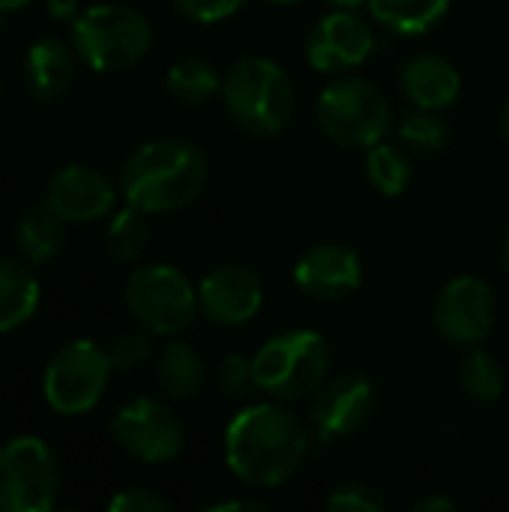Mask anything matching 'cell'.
Instances as JSON below:
<instances>
[{
	"label": "cell",
	"mask_w": 509,
	"mask_h": 512,
	"mask_svg": "<svg viewBox=\"0 0 509 512\" xmlns=\"http://www.w3.org/2000/svg\"><path fill=\"white\" fill-rule=\"evenodd\" d=\"M312 450V423L285 402H261L237 411L225 426V465L249 489H279L306 462Z\"/></svg>",
	"instance_id": "6da1fadb"
},
{
	"label": "cell",
	"mask_w": 509,
	"mask_h": 512,
	"mask_svg": "<svg viewBox=\"0 0 509 512\" xmlns=\"http://www.w3.org/2000/svg\"><path fill=\"white\" fill-rule=\"evenodd\" d=\"M210 177L207 156L186 138H159L135 147L120 165L126 204L147 216H168L198 201Z\"/></svg>",
	"instance_id": "7a4b0ae2"
},
{
	"label": "cell",
	"mask_w": 509,
	"mask_h": 512,
	"mask_svg": "<svg viewBox=\"0 0 509 512\" xmlns=\"http://www.w3.org/2000/svg\"><path fill=\"white\" fill-rule=\"evenodd\" d=\"M222 102L246 135L273 138L294 120L297 87L276 60L240 57L222 75Z\"/></svg>",
	"instance_id": "3957f363"
},
{
	"label": "cell",
	"mask_w": 509,
	"mask_h": 512,
	"mask_svg": "<svg viewBox=\"0 0 509 512\" xmlns=\"http://www.w3.org/2000/svg\"><path fill=\"white\" fill-rule=\"evenodd\" d=\"M330 345L315 330H285L252 354L255 390L273 402H303L330 378Z\"/></svg>",
	"instance_id": "277c9868"
},
{
	"label": "cell",
	"mask_w": 509,
	"mask_h": 512,
	"mask_svg": "<svg viewBox=\"0 0 509 512\" xmlns=\"http://www.w3.org/2000/svg\"><path fill=\"white\" fill-rule=\"evenodd\" d=\"M321 132L348 150H369L393 129V105L384 87L369 78L342 75L330 81L315 105Z\"/></svg>",
	"instance_id": "5b68a950"
},
{
	"label": "cell",
	"mask_w": 509,
	"mask_h": 512,
	"mask_svg": "<svg viewBox=\"0 0 509 512\" xmlns=\"http://www.w3.org/2000/svg\"><path fill=\"white\" fill-rule=\"evenodd\" d=\"M150 45V21L126 3L87 6L72 24V48L96 72H123L141 63Z\"/></svg>",
	"instance_id": "8992f818"
},
{
	"label": "cell",
	"mask_w": 509,
	"mask_h": 512,
	"mask_svg": "<svg viewBox=\"0 0 509 512\" xmlns=\"http://www.w3.org/2000/svg\"><path fill=\"white\" fill-rule=\"evenodd\" d=\"M123 303L138 327L153 336L183 333L198 312V291L171 264H147L129 273Z\"/></svg>",
	"instance_id": "52a82bcc"
},
{
	"label": "cell",
	"mask_w": 509,
	"mask_h": 512,
	"mask_svg": "<svg viewBox=\"0 0 509 512\" xmlns=\"http://www.w3.org/2000/svg\"><path fill=\"white\" fill-rule=\"evenodd\" d=\"M114 366L108 360V351L96 342L78 339L63 345L45 366L42 375V393L51 411L63 417L87 414L99 405L105 396L108 378Z\"/></svg>",
	"instance_id": "ba28073f"
},
{
	"label": "cell",
	"mask_w": 509,
	"mask_h": 512,
	"mask_svg": "<svg viewBox=\"0 0 509 512\" xmlns=\"http://www.w3.org/2000/svg\"><path fill=\"white\" fill-rule=\"evenodd\" d=\"M60 492V468L42 438L21 435L0 447V512H48Z\"/></svg>",
	"instance_id": "9c48e42d"
},
{
	"label": "cell",
	"mask_w": 509,
	"mask_h": 512,
	"mask_svg": "<svg viewBox=\"0 0 509 512\" xmlns=\"http://www.w3.org/2000/svg\"><path fill=\"white\" fill-rule=\"evenodd\" d=\"M114 441L144 465H168L180 456L186 432L180 417L159 399L138 396L111 420Z\"/></svg>",
	"instance_id": "30bf717a"
},
{
	"label": "cell",
	"mask_w": 509,
	"mask_h": 512,
	"mask_svg": "<svg viewBox=\"0 0 509 512\" xmlns=\"http://www.w3.org/2000/svg\"><path fill=\"white\" fill-rule=\"evenodd\" d=\"M435 330L444 342L474 348L486 342L498 321V297L480 276H456L435 297Z\"/></svg>",
	"instance_id": "8fae6325"
},
{
	"label": "cell",
	"mask_w": 509,
	"mask_h": 512,
	"mask_svg": "<svg viewBox=\"0 0 509 512\" xmlns=\"http://www.w3.org/2000/svg\"><path fill=\"white\" fill-rule=\"evenodd\" d=\"M375 405H378L375 384L363 375L345 372V375L327 378L318 387L309 405V423L321 441L351 438L369 426Z\"/></svg>",
	"instance_id": "7c38bea8"
},
{
	"label": "cell",
	"mask_w": 509,
	"mask_h": 512,
	"mask_svg": "<svg viewBox=\"0 0 509 512\" xmlns=\"http://www.w3.org/2000/svg\"><path fill=\"white\" fill-rule=\"evenodd\" d=\"M375 51L372 27L354 9L327 12L306 36V60L315 72L342 75L363 66Z\"/></svg>",
	"instance_id": "4fadbf2b"
},
{
	"label": "cell",
	"mask_w": 509,
	"mask_h": 512,
	"mask_svg": "<svg viewBox=\"0 0 509 512\" xmlns=\"http://www.w3.org/2000/svg\"><path fill=\"white\" fill-rule=\"evenodd\" d=\"M264 306V282L252 267L222 264L198 285V309L216 327H243Z\"/></svg>",
	"instance_id": "5bb4252c"
},
{
	"label": "cell",
	"mask_w": 509,
	"mask_h": 512,
	"mask_svg": "<svg viewBox=\"0 0 509 512\" xmlns=\"http://www.w3.org/2000/svg\"><path fill=\"white\" fill-rule=\"evenodd\" d=\"M117 189L111 180L90 168V165H66L60 168L45 189V204L66 222V225H87L99 222L114 210Z\"/></svg>",
	"instance_id": "9a60e30c"
},
{
	"label": "cell",
	"mask_w": 509,
	"mask_h": 512,
	"mask_svg": "<svg viewBox=\"0 0 509 512\" xmlns=\"http://www.w3.org/2000/svg\"><path fill=\"white\" fill-rule=\"evenodd\" d=\"M297 288L324 303H336L351 297L363 285V264L360 255L339 243H321L306 249L294 264Z\"/></svg>",
	"instance_id": "2e32d148"
},
{
	"label": "cell",
	"mask_w": 509,
	"mask_h": 512,
	"mask_svg": "<svg viewBox=\"0 0 509 512\" xmlns=\"http://www.w3.org/2000/svg\"><path fill=\"white\" fill-rule=\"evenodd\" d=\"M402 93L417 105V108H432L444 111L450 108L459 93H462V72L438 54H420L408 60L399 72Z\"/></svg>",
	"instance_id": "e0dca14e"
},
{
	"label": "cell",
	"mask_w": 509,
	"mask_h": 512,
	"mask_svg": "<svg viewBox=\"0 0 509 512\" xmlns=\"http://www.w3.org/2000/svg\"><path fill=\"white\" fill-rule=\"evenodd\" d=\"M72 78H75V63H72V51L66 42L48 36L27 48L24 84L33 99H39V102L60 99L69 90Z\"/></svg>",
	"instance_id": "ac0fdd59"
},
{
	"label": "cell",
	"mask_w": 509,
	"mask_h": 512,
	"mask_svg": "<svg viewBox=\"0 0 509 512\" xmlns=\"http://www.w3.org/2000/svg\"><path fill=\"white\" fill-rule=\"evenodd\" d=\"M39 306V282L27 261L0 258V333H9L33 318Z\"/></svg>",
	"instance_id": "d6986e66"
},
{
	"label": "cell",
	"mask_w": 509,
	"mask_h": 512,
	"mask_svg": "<svg viewBox=\"0 0 509 512\" xmlns=\"http://www.w3.org/2000/svg\"><path fill=\"white\" fill-rule=\"evenodd\" d=\"M66 222L48 207V204H33L27 207L18 222H15V240H18V249L21 255L30 261V264H45L51 261L60 249H63V240H66Z\"/></svg>",
	"instance_id": "ffe728a7"
},
{
	"label": "cell",
	"mask_w": 509,
	"mask_h": 512,
	"mask_svg": "<svg viewBox=\"0 0 509 512\" xmlns=\"http://www.w3.org/2000/svg\"><path fill=\"white\" fill-rule=\"evenodd\" d=\"M207 378L204 360L201 354L189 345V342H171L165 345V351L159 354V366H156V381L159 390L168 399H192L201 393Z\"/></svg>",
	"instance_id": "44dd1931"
},
{
	"label": "cell",
	"mask_w": 509,
	"mask_h": 512,
	"mask_svg": "<svg viewBox=\"0 0 509 512\" xmlns=\"http://www.w3.org/2000/svg\"><path fill=\"white\" fill-rule=\"evenodd\" d=\"M453 0H369V12L378 24L402 36H420L432 30Z\"/></svg>",
	"instance_id": "7402d4cb"
},
{
	"label": "cell",
	"mask_w": 509,
	"mask_h": 512,
	"mask_svg": "<svg viewBox=\"0 0 509 512\" xmlns=\"http://www.w3.org/2000/svg\"><path fill=\"white\" fill-rule=\"evenodd\" d=\"M165 90L180 105H207L222 93V75L204 57H180L165 75Z\"/></svg>",
	"instance_id": "603a6c76"
},
{
	"label": "cell",
	"mask_w": 509,
	"mask_h": 512,
	"mask_svg": "<svg viewBox=\"0 0 509 512\" xmlns=\"http://www.w3.org/2000/svg\"><path fill=\"white\" fill-rule=\"evenodd\" d=\"M366 177L381 195H387V198L402 195L414 180L411 153L402 144H390V141L372 144L366 150Z\"/></svg>",
	"instance_id": "cb8c5ba5"
},
{
	"label": "cell",
	"mask_w": 509,
	"mask_h": 512,
	"mask_svg": "<svg viewBox=\"0 0 509 512\" xmlns=\"http://www.w3.org/2000/svg\"><path fill=\"white\" fill-rule=\"evenodd\" d=\"M459 387L465 393V399L477 402V405H492L504 396L507 387V375L504 366L495 354H489L486 348L474 345L462 366H459Z\"/></svg>",
	"instance_id": "d4e9b609"
},
{
	"label": "cell",
	"mask_w": 509,
	"mask_h": 512,
	"mask_svg": "<svg viewBox=\"0 0 509 512\" xmlns=\"http://www.w3.org/2000/svg\"><path fill=\"white\" fill-rule=\"evenodd\" d=\"M396 132H399V144L408 153H417V156H435L450 141L447 120L441 117V111H432V108H414V111H408L402 117V123H399Z\"/></svg>",
	"instance_id": "484cf974"
},
{
	"label": "cell",
	"mask_w": 509,
	"mask_h": 512,
	"mask_svg": "<svg viewBox=\"0 0 509 512\" xmlns=\"http://www.w3.org/2000/svg\"><path fill=\"white\" fill-rule=\"evenodd\" d=\"M105 243H108V252L117 258V261H138L147 246H150V222H147V213L138 210V207H126V210H117L108 231H105Z\"/></svg>",
	"instance_id": "4316f807"
},
{
	"label": "cell",
	"mask_w": 509,
	"mask_h": 512,
	"mask_svg": "<svg viewBox=\"0 0 509 512\" xmlns=\"http://www.w3.org/2000/svg\"><path fill=\"white\" fill-rule=\"evenodd\" d=\"M153 333H147L144 327L141 330H126V333H117L111 339V345L105 348L108 351V360L114 366V372H138L150 354H153V342H150Z\"/></svg>",
	"instance_id": "83f0119b"
},
{
	"label": "cell",
	"mask_w": 509,
	"mask_h": 512,
	"mask_svg": "<svg viewBox=\"0 0 509 512\" xmlns=\"http://www.w3.org/2000/svg\"><path fill=\"white\" fill-rule=\"evenodd\" d=\"M327 510L330 512H381L387 510V498L369 486V483H360V480H345L339 486L330 489L327 495Z\"/></svg>",
	"instance_id": "f1b7e54d"
},
{
	"label": "cell",
	"mask_w": 509,
	"mask_h": 512,
	"mask_svg": "<svg viewBox=\"0 0 509 512\" xmlns=\"http://www.w3.org/2000/svg\"><path fill=\"white\" fill-rule=\"evenodd\" d=\"M216 387L228 399H243L249 390H255L252 378V357L243 354H225L216 366Z\"/></svg>",
	"instance_id": "f546056e"
},
{
	"label": "cell",
	"mask_w": 509,
	"mask_h": 512,
	"mask_svg": "<svg viewBox=\"0 0 509 512\" xmlns=\"http://www.w3.org/2000/svg\"><path fill=\"white\" fill-rule=\"evenodd\" d=\"M171 3L189 21L216 24V21H225V18L237 15L246 0H171Z\"/></svg>",
	"instance_id": "4dcf8cb0"
},
{
	"label": "cell",
	"mask_w": 509,
	"mask_h": 512,
	"mask_svg": "<svg viewBox=\"0 0 509 512\" xmlns=\"http://www.w3.org/2000/svg\"><path fill=\"white\" fill-rule=\"evenodd\" d=\"M111 512H168L171 501H165L162 495L150 492V489H123L108 501Z\"/></svg>",
	"instance_id": "1f68e13d"
},
{
	"label": "cell",
	"mask_w": 509,
	"mask_h": 512,
	"mask_svg": "<svg viewBox=\"0 0 509 512\" xmlns=\"http://www.w3.org/2000/svg\"><path fill=\"white\" fill-rule=\"evenodd\" d=\"M246 510H270L267 501H252V498H231V501H216L207 512H246Z\"/></svg>",
	"instance_id": "d6a6232c"
},
{
	"label": "cell",
	"mask_w": 509,
	"mask_h": 512,
	"mask_svg": "<svg viewBox=\"0 0 509 512\" xmlns=\"http://www.w3.org/2000/svg\"><path fill=\"white\" fill-rule=\"evenodd\" d=\"M411 510L414 512H453L456 510V501H453V498H447V495H426V498L414 501V504H411Z\"/></svg>",
	"instance_id": "836d02e7"
},
{
	"label": "cell",
	"mask_w": 509,
	"mask_h": 512,
	"mask_svg": "<svg viewBox=\"0 0 509 512\" xmlns=\"http://www.w3.org/2000/svg\"><path fill=\"white\" fill-rule=\"evenodd\" d=\"M330 6H333V9H354V12H357V9H363V6L369 9V0H330Z\"/></svg>",
	"instance_id": "e575fe53"
},
{
	"label": "cell",
	"mask_w": 509,
	"mask_h": 512,
	"mask_svg": "<svg viewBox=\"0 0 509 512\" xmlns=\"http://www.w3.org/2000/svg\"><path fill=\"white\" fill-rule=\"evenodd\" d=\"M33 0H0V12H12V9H24Z\"/></svg>",
	"instance_id": "d590c367"
},
{
	"label": "cell",
	"mask_w": 509,
	"mask_h": 512,
	"mask_svg": "<svg viewBox=\"0 0 509 512\" xmlns=\"http://www.w3.org/2000/svg\"><path fill=\"white\" fill-rule=\"evenodd\" d=\"M501 267H504V273H507L509 279V231L507 237H504V249H501Z\"/></svg>",
	"instance_id": "8d00e7d4"
},
{
	"label": "cell",
	"mask_w": 509,
	"mask_h": 512,
	"mask_svg": "<svg viewBox=\"0 0 509 512\" xmlns=\"http://www.w3.org/2000/svg\"><path fill=\"white\" fill-rule=\"evenodd\" d=\"M501 132L509 138V102L504 105V114H501Z\"/></svg>",
	"instance_id": "74e56055"
},
{
	"label": "cell",
	"mask_w": 509,
	"mask_h": 512,
	"mask_svg": "<svg viewBox=\"0 0 509 512\" xmlns=\"http://www.w3.org/2000/svg\"><path fill=\"white\" fill-rule=\"evenodd\" d=\"M270 3H279V6H288V3H300V0H270Z\"/></svg>",
	"instance_id": "f35d334b"
},
{
	"label": "cell",
	"mask_w": 509,
	"mask_h": 512,
	"mask_svg": "<svg viewBox=\"0 0 509 512\" xmlns=\"http://www.w3.org/2000/svg\"><path fill=\"white\" fill-rule=\"evenodd\" d=\"M0 87H3V84H0Z\"/></svg>",
	"instance_id": "ab89813d"
}]
</instances>
